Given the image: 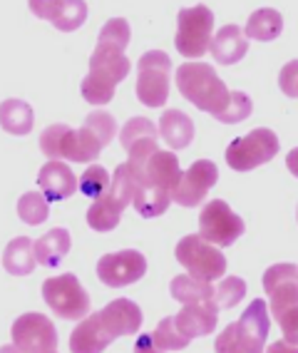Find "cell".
Masks as SVG:
<instances>
[{
  "label": "cell",
  "mask_w": 298,
  "mask_h": 353,
  "mask_svg": "<svg viewBox=\"0 0 298 353\" xmlns=\"http://www.w3.org/2000/svg\"><path fill=\"white\" fill-rule=\"evenodd\" d=\"M177 88L184 95V100H189L202 112H211L214 117L226 108L228 95H231L222 77L216 75V70L206 63L179 65Z\"/></svg>",
  "instance_id": "1"
},
{
  "label": "cell",
  "mask_w": 298,
  "mask_h": 353,
  "mask_svg": "<svg viewBox=\"0 0 298 353\" xmlns=\"http://www.w3.org/2000/svg\"><path fill=\"white\" fill-rule=\"evenodd\" d=\"M268 328H271V319H268L266 301L254 299L239 321L224 328L214 348L219 353H261L266 346Z\"/></svg>",
  "instance_id": "2"
},
{
  "label": "cell",
  "mask_w": 298,
  "mask_h": 353,
  "mask_svg": "<svg viewBox=\"0 0 298 353\" xmlns=\"http://www.w3.org/2000/svg\"><path fill=\"white\" fill-rule=\"evenodd\" d=\"M105 142L92 127L85 122L80 130L67 125H52L40 134V150L47 159H72V162H92L102 152Z\"/></svg>",
  "instance_id": "3"
},
{
  "label": "cell",
  "mask_w": 298,
  "mask_h": 353,
  "mask_svg": "<svg viewBox=\"0 0 298 353\" xmlns=\"http://www.w3.org/2000/svg\"><path fill=\"white\" fill-rule=\"evenodd\" d=\"M211 30H214V13L206 6L182 8L177 15V38L174 45L182 57L197 60L211 50Z\"/></svg>",
  "instance_id": "4"
},
{
  "label": "cell",
  "mask_w": 298,
  "mask_h": 353,
  "mask_svg": "<svg viewBox=\"0 0 298 353\" xmlns=\"http://www.w3.org/2000/svg\"><path fill=\"white\" fill-rule=\"evenodd\" d=\"M281 150V142L273 130L256 127L244 137H236L226 147V164L236 172H251L261 164L271 162Z\"/></svg>",
  "instance_id": "5"
},
{
  "label": "cell",
  "mask_w": 298,
  "mask_h": 353,
  "mask_svg": "<svg viewBox=\"0 0 298 353\" xmlns=\"http://www.w3.org/2000/svg\"><path fill=\"white\" fill-rule=\"evenodd\" d=\"M43 299L50 306V311L57 319L67 321H80L89 316V294L77 281L75 274H63V276L45 279L43 284Z\"/></svg>",
  "instance_id": "6"
},
{
  "label": "cell",
  "mask_w": 298,
  "mask_h": 353,
  "mask_svg": "<svg viewBox=\"0 0 298 353\" xmlns=\"http://www.w3.org/2000/svg\"><path fill=\"white\" fill-rule=\"evenodd\" d=\"M171 60L167 52L149 50L137 63V97L147 108H164L169 100Z\"/></svg>",
  "instance_id": "7"
},
{
  "label": "cell",
  "mask_w": 298,
  "mask_h": 353,
  "mask_svg": "<svg viewBox=\"0 0 298 353\" xmlns=\"http://www.w3.org/2000/svg\"><path fill=\"white\" fill-rule=\"evenodd\" d=\"M177 261L184 266L187 272L199 279L214 281L226 274V259L214 244L204 239L202 234H189L177 244Z\"/></svg>",
  "instance_id": "8"
},
{
  "label": "cell",
  "mask_w": 298,
  "mask_h": 353,
  "mask_svg": "<svg viewBox=\"0 0 298 353\" xmlns=\"http://www.w3.org/2000/svg\"><path fill=\"white\" fill-rule=\"evenodd\" d=\"M244 221L228 209L226 202L214 199L199 214V234L214 246H231L244 234Z\"/></svg>",
  "instance_id": "9"
},
{
  "label": "cell",
  "mask_w": 298,
  "mask_h": 353,
  "mask_svg": "<svg viewBox=\"0 0 298 353\" xmlns=\"http://www.w3.org/2000/svg\"><path fill=\"white\" fill-rule=\"evenodd\" d=\"M13 351L23 353H52L57 348V331L47 316L32 311L15 319L13 323Z\"/></svg>",
  "instance_id": "10"
},
{
  "label": "cell",
  "mask_w": 298,
  "mask_h": 353,
  "mask_svg": "<svg viewBox=\"0 0 298 353\" xmlns=\"http://www.w3.org/2000/svg\"><path fill=\"white\" fill-rule=\"evenodd\" d=\"M129 170H132L134 179L142 187H154V190L169 192L174 194L179 179L184 172L179 170V159L177 154L164 150H157L152 157H147L145 162H127Z\"/></svg>",
  "instance_id": "11"
},
{
  "label": "cell",
  "mask_w": 298,
  "mask_h": 353,
  "mask_svg": "<svg viewBox=\"0 0 298 353\" xmlns=\"http://www.w3.org/2000/svg\"><path fill=\"white\" fill-rule=\"evenodd\" d=\"M147 272V259L137 249H125V252L105 254L97 261V276L102 284L120 289L140 281Z\"/></svg>",
  "instance_id": "12"
},
{
  "label": "cell",
  "mask_w": 298,
  "mask_h": 353,
  "mask_svg": "<svg viewBox=\"0 0 298 353\" xmlns=\"http://www.w3.org/2000/svg\"><path fill=\"white\" fill-rule=\"evenodd\" d=\"M219 179V170L216 164L209 162V159H199L189 167V170L182 174L179 179L177 190L171 194V199L179 204V207H199L204 202V196L209 194V190Z\"/></svg>",
  "instance_id": "13"
},
{
  "label": "cell",
  "mask_w": 298,
  "mask_h": 353,
  "mask_svg": "<svg viewBox=\"0 0 298 353\" xmlns=\"http://www.w3.org/2000/svg\"><path fill=\"white\" fill-rule=\"evenodd\" d=\"M264 291L271 299V316L279 319L286 309L298 306V266L276 264L264 274Z\"/></svg>",
  "instance_id": "14"
},
{
  "label": "cell",
  "mask_w": 298,
  "mask_h": 353,
  "mask_svg": "<svg viewBox=\"0 0 298 353\" xmlns=\"http://www.w3.org/2000/svg\"><path fill=\"white\" fill-rule=\"evenodd\" d=\"M120 142L127 150L129 162H145L159 150V127L147 117H132L122 127Z\"/></svg>",
  "instance_id": "15"
},
{
  "label": "cell",
  "mask_w": 298,
  "mask_h": 353,
  "mask_svg": "<svg viewBox=\"0 0 298 353\" xmlns=\"http://www.w3.org/2000/svg\"><path fill=\"white\" fill-rule=\"evenodd\" d=\"M114 341V334L109 331L107 321L102 319V311L85 316L77 323V328L70 336V351L75 353H100Z\"/></svg>",
  "instance_id": "16"
},
{
  "label": "cell",
  "mask_w": 298,
  "mask_h": 353,
  "mask_svg": "<svg viewBox=\"0 0 298 353\" xmlns=\"http://www.w3.org/2000/svg\"><path fill=\"white\" fill-rule=\"evenodd\" d=\"M40 192H43L50 202H63V199H70L72 194L80 187V179L72 174V170L60 159H50L45 164L38 174Z\"/></svg>",
  "instance_id": "17"
},
{
  "label": "cell",
  "mask_w": 298,
  "mask_h": 353,
  "mask_svg": "<svg viewBox=\"0 0 298 353\" xmlns=\"http://www.w3.org/2000/svg\"><path fill=\"white\" fill-rule=\"evenodd\" d=\"M216 306L214 301H194L184 303V309L174 316L177 328L189 339H197V336H206L216 328Z\"/></svg>",
  "instance_id": "18"
},
{
  "label": "cell",
  "mask_w": 298,
  "mask_h": 353,
  "mask_svg": "<svg viewBox=\"0 0 298 353\" xmlns=\"http://www.w3.org/2000/svg\"><path fill=\"white\" fill-rule=\"evenodd\" d=\"M102 319L107 321L109 331L114 334V339L120 336H132L140 331L142 326V309L129 299H114L102 309Z\"/></svg>",
  "instance_id": "19"
},
{
  "label": "cell",
  "mask_w": 298,
  "mask_h": 353,
  "mask_svg": "<svg viewBox=\"0 0 298 353\" xmlns=\"http://www.w3.org/2000/svg\"><path fill=\"white\" fill-rule=\"evenodd\" d=\"M248 38L239 26H224L211 40V55L219 65H236L246 55Z\"/></svg>",
  "instance_id": "20"
},
{
  "label": "cell",
  "mask_w": 298,
  "mask_h": 353,
  "mask_svg": "<svg viewBox=\"0 0 298 353\" xmlns=\"http://www.w3.org/2000/svg\"><path fill=\"white\" fill-rule=\"evenodd\" d=\"M159 134L171 150H184L194 139V122L182 110H167L159 117Z\"/></svg>",
  "instance_id": "21"
},
{
  "label": "cell",
  "mask_w": 298,
  "mask_h": 353,
  "mask_svg": "<svg viewBox=\"0 0 298 353\" xmlns=\"http://www.w3.org/2000/svg\"><path fill=\"white\" fill-rule=\"evenodd\" d=\"M38 252L28 236H15L3 252V266L10 276H28L38 266Z\"/></svg>",
  "instance_id": "22"
},
{
  "label": "cell",
  "mask_w": 298,
  "mask_h": 353,
  "mask_svg": "<svg viewBox=\"0 0 298 353\" xmlns=\"http://www.w3.org/2000/svg\"><path fill=\"white\" fill-rule=\"evenodd\" d=\"M0 125H3L6 132L25 137V134H30L32 125H35V112H32V108L28 102L8 97L0 105Z\"/></svg>",
  "instance_id": "23"
},
{
  "label": "cell",
  "mask_w": 298,
  "mask_h": 353,
  "mask_svg": "<svg viewBox=\"0 0 298 353\" xmlns=\"http://www.w3.org/2000/svg\"><path fill=\"white\" fill-rule=\"evenodd\" d=\"M72 246L70 232L67 229H50L47 234H43L38 241H35V252H38V261L47 269L57 266L67 256Z\"/></svg>",
  "instance_id": "24"
},
{
  "label": "cell",
  "mask_w": 298,
  "mask_h": 353,
  "mask_svg": "<svg viewBox=\"0 0 298 353\" xmlns=\"http://www.w3.org/2000/svg\"><path fill=\"white\" fill-rule=\"evenodd\" d=\"M281 30H284V18L273 8H261V10L251 13V18L246 20V28H244L246 38L259 40V43H271L279 38Z\"/></svg>",
  "instance_id": "25"
},
{
  "label": "cell",
  "mask_w": 298,
  "mask_h": 353,
  "mask_svg": "<svg viewBox=\"0 0 298 353\" xmlns=\"http://www.w3.org/2000/svg\"><path fill=\"white\" fill-rule=\"evenodd\" d=\"M171 296L179 303L214 301V286H211V281L194 276V274H182V276H174V281H171Z\"/></svg>",
  "instance_id": "26"
},
{
  "label": "cell",
  "mask_w": 298,
  "mask_h": 353,
  "mask_svg": "<svg viewBox=\"0 0 298 353\" xmlns=\"http://www.w3.org/2000/svg\"><path fill=\"white\" fill-rule=\"evenodd\" d=\"M134 190H137V179H134L129 164H120V167L114 170L112 184H109V190L105 192V196H107V202L112 204L117 212H125V209L129 207V202L134 199Z\"/></svg>",
  "instance_id": "27"
},
{
  "label": "cell",
  "mask_w": 298,
  "mask_h": 353,
  "mask_svg": "<svg viewBox=\"0 0 298 353\" xmlns=\"http://www.w3.org/2000/svg\"><path fill=\"white\" fill-rule=\"evenodd\" d=\"M87 20V3L85 0H60L50 23L63 32H72L85 26Z\"/></svg>",
  "instance_id": "28"
},
{
  "label": "cell",
  "mask_w": 298,
  "mask_h": 353,
  "mask_svg": "<svg viewBox=\"0 0 298 353\" xmlns=\"http://www.w3.org/2000/svg\"><path fill=\"white\" fill-rule=\"evenodd\" d=\"M169 202H174L169 192L154 190V187H142V184H137V190H134V199H132L134 209H137L142 216H147V219L164 214L167 207H169Z\"/></svg>",
  "instance_id": "29"
},
{
  "label": "cell",
  "mask_w": 298,
  "mask_h": 353,
  "mask_svg": "<svg viewBox=\"0 0 298 353\" xmlns=\"http://www.w3.org/2000/svg\"><path fill=\"white\" fill-rule=\"evenodd\" d=\"M189 341H191L189 336H184L177 328L174 316H169V319H162V321H159V326L154 328V334H152L154 351H179V348L189 346Z\"/></svg>",
  "instance_id": "30"
},
{
  "label": "cell",
  "mask_w": 298,
  "mask_h": 353,
  "mask_svg": "<svg viewBox=\"0 0 298 353\" xmlns=\"http://www.w3.org/2000/svg\"><path fill=\"white\" fill-rule=\"evenodd\" d=\"M18 216L30 227H38L47 219V196L43 192H25L18 202Z\"/></svg>",
  "instance_id": "31"
},
{
  "label": "cell",
  "mask_w": 298,
  "mask_h": 353,
  "mask_svg": "<svg viewBox=\"0 0 298 353\" xmlns=\"http://www.w3.org/2000/svg\"><path fill=\"white\" fill-rule=\"evenodd\" d=\"M120 216H122V212H117V209L107 202V196L102 194L100 199H95V204L89 207L87 224H89V229H95V232H112V229L120 224Z\"/></svg>",
  "instance_id": "32"
},
{
  "label": "cell",
  "mask_w": 298,
  "mask_h": 353,
  "mask_svg": "<svg viewBox=\"0 0 298 353\" xmlns=\"http://www.w3.org/2000/svg\"><path fill=\"white\" fill-rule=\"evenodd\" d=\"M251 110H254V102H251V97H248L246 92H239V90H234V92L228 95L226 108L216 114V120L224 122V125H239V122H244L248 114H251Z\"/></svg>",
  "instance_id": "33"
},
{
  "label": "cell",
  "mask_w": 298,
  "mask_h": 353,
  "mask_svg": "<svg viewBox=\"0 0 298 353\" xmlns=\"http://www.w3.org/2000/svg\"><path fill=\"white\" fill-rule=\"evenodd\" d=\"M114 88H117V82L87 72V77L83 80V88L80 90H83V97L89 105H107L114 97Z\"/></svg>",
  "instance_id": "34"
},
{
  "label": "cell",
  "mask_w": 298,
  "mask_h": 353,
  "mask_svg": "<svg viewBox=\"0 0 298 353\" xmlns=\"http://www.w3.org/2000/svg\"><path fill=\"white\" fill-rule=\"evenodd\" d=\"M244 296H246V284L239 276H222L219 286L214 289V301L219 309H234Z\"/></svg>",
  "instance_id": "35"
},
{
  "label": "cell",
  "mask_w": 298,
  "mask_h": 353,
  "mask_svg": "<svg viewBox=\"0 0 298 353\" xmlns=\"http://www.w3.org/2000/svg\"><path fill=\"white\" fill-rule=\"evenodd\" d=\"M109 174L105 167H100V164H89L87 170L83 172V176H80V192H83L85 196H89V199H100L105 192L109 190Z\"/></svg>",
  "instance_id": "36"
},
{
  "label": "cell",
  "mask_w": 298,
  "mask_h": 353,
  "mask_svg": "<svg viewBox=\"0 0 298 353\" xmlns=\"http://www.w3.org/2000/svg\"><path fill=\"white\" fill-rule=\"evenodd\" d=\"M85 122H87V125L100 134L105 145H109V142L114 139V134H117V122H114V117L109 112H102V110L89 112L87 117H85Z\"/></svg>",
  "instance_id": "37"
},
{
  "label": "cell",
  "mask_w": 298,
  "mask_h": 353,
  "mask_svg": "<svg viewBox=\"0 0 298 353\" xmlns=\"http://www.w3.org/2000/svg\"><path fill=\"white\" fill-rule=\"evenodd\" d=\"M279 88L286 97H293L298 100V60L286 63L279 72Z\"/></svg>",
  "instance_id": "38"
},
{
  "label": "cell",
  "mask_w": 298,
  "mask_h": 353,
  "mask_svg": "<svg viewBox=\"0 0 298 353\" xmlns=\"http://www.w3.org/2000/svg\"><path fill=\"white\" fill-rule=\"evenodd\" d=\"M276 321H279L281 331H284L286 343H288V346H298V306L286 309Z\"/></svg>",
  "instance_id": "39"
},
{
  "label": "cell",
  "mask_w": 298,
  "mask_h": 353,
  "mask_svg": "<svg viewBox=\"0 0 298 353\" xmlns=\"http://www.w3.org/2000/svg\"><path fill=\"white\" fill-rule=\"evenodd\" d=\"M60 0H28V6L40 20H50L52 13H55V8Z\"/></svg>",
  "instance_id": "40"
},
{
  "label": "cell",
  "mask_w": 298,
  "mask_h": 353,
  "mask_svg": "<svg viewBox=\"0 0 298 353\" xmlns=\"http://www.w3.org/2000/svg\"><path fill=\"white\" fill-rule=\"evenodd\" d=\"M286 167H288V172L298 179V147L288 152V157H286Z\"/></svg>",
  "instance_id": "41"
},
{
  "label": "cell",
  "mask_w": 298,
  "mask_h": 353,
  "mask_svg": "<svg viewBox=\"0 0 298 353\" xmlns=\"http://www.w3.org/2000/svg\"><path fill=\"white\" fill-rule=\"evenodd\" d=\"M296 216H298V209H296Z\"/></svg>",
  "instance_id": "42"
}]
</instances>
